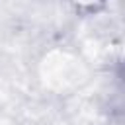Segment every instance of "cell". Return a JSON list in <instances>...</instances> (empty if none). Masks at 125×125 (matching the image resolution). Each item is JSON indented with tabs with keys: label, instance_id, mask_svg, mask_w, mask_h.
Segmentation results:
<instances>
[{
	"label": "cell",
	"instance_id": "cell-1",
	"mask_svg": "<svg viewBox=\"0 0 125 125\" xmlns=\"http://www.w3.org/2000/svg\"><path fill=\"white\" fill-rule=\"evenodd\" d=\"M66 6L82 18H92V16H100L109 8L111 0H64Z\"/></svg>",
	"mask_w": 125,
	"mask_h": 125
},
{
	"label": "cell",
	"instance_id": "cell-2",
	"mask_svg": "<svg viewBox=\"0 0 125 125\" xmlns=\"http://www.w3.org/2000/svg\"><path fill=\"white\" fill-rule=\"evenodd\" d=\"M117 78H119V82H121V86H123V90H125V61L119 64V70H117Z\"/></svg>",
	"mask_w": 125,
	"mask_h": 125
}]
</instances>
